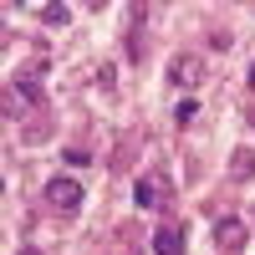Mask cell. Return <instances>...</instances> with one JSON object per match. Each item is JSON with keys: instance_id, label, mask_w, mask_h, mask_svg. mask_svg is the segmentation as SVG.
<instances>
[{"instance_id": "1", "label": "cell", "mask_w": 255, "mask_h": 255, "mask_svg": "<svg viewBox=\"0 0 255 255\" xmlns=\"http://www.w3.org/2000/svg\"><path fill=\"white\" fill-rule=\"evenodd\" d=\"M26 108H41V82L36 77H10L5 82V118H20Z\"/></svg>"}, {"instance_id": "2", "label": "cell", "mask_w": 255, "mask_h": 255, "mask_svg": "<svg viewBox=\"0 0 255 255\" xmlns=\"http://www.w3.org/2000/svg\"><path fill=\"white\" fill-rule=\"evenodd\" d=\"M245 240H250L245 220H235V215H220V220H215V245H220L225 255H240V250H245Z\"/></svg>"}, {"instance_id": "3", "label": "cell", "mask_w": 255, "mask_h": 255, "mask_svg": "<svg viewBox=\"0 0 255 255\" xmlns=\"http://www.w3.org/2000/svg\"><path fill=\"white\" fill-rule=\"evenodd\" d=\"M209 77V67H204V56H174L168 61V82H174V87H199V82Z\"/></svg>"}, {"instance_id": "4", "label": "cell", "mask_w": 255, "mask_h": 255, "mask_svg": "<svg viewBox=\"0 0 255 255\" xmlns=\"http://www.w3.org/2000/svg\"><path fill=\"white\" fill-rule=\"evenodd\" d=\"M46 204H56V209H82V184L77 179H46Z\"/></svg>"}, {"instance_id": "5", "label": "cell", "mask_w": 255, "mask_h": 255, "mask_svg": "<svg viewBox=\"0 0 255 255\" xmlns=\"http://www.w3.org/2000/svg\"><path fill=\"white\" fill-rule=\"evenodd\" d=\"M230 179H235V184L255 179V148H235V153H230Z\"/></svg>"}, {"instance_id": "6", "label": "cell", "mask_w": 255, "mask_h": 255, "mask_svg": "<svg viewBox=\"0 0 255 255\" xmlns=\"http://www.w3.org/2000/svg\"><path fill=\"white\" fill-rule=\"evenodd\" d=\"M153 250H158V255H184V230H174V225H163L158 235H153Z\"/></svg>"}, {"instance_id": "7", "label": "cell", "mask_w": 255, "mask_h": 255, "mask_svg": "<svg viewBox=\"0 0 255 255\" xmlns=\"http://www.w3.org/2000/svg\"><path fill=\"white\" fill-rule=\"evenodd\" d=\"M133 199H138V209H148V204H158V184H148V179H138V184H133Z\"/></svg>"}, {"instance_id": "8", "label": "cell", "mask_w": 255, "mask_h": 255, "mask_svg": "<svg viewBox=\"0 0 255 255\" xmlns=\"http://www.w3.org/2000/svg\"><path fill=\"white\" fill-rule=\"evenodd\" d=\"M41 20H46V26H67L72 10H67V5H46V10H41Z\"/></svg>"}, {"instance_id": "9", "label": "cell", "mask_w": 255, "mask_h": 255, "mask_svg": "<svg viewBox=\"0 0 255 255\" xmlns=\"http://www.w3.org/2000/svg\"><path fill=\"white\" fill-rule=\"evenodd\" d=\"M15 255H41V250H36V245H26V250H15Z\"/></svg>"}, {"instance_id": "10", "label": "cell", "mask_w": 255, "mask_h": 255, "mask_svg": "<svg viewBox=\"0 0 255 255\" xmlns=\"http://www.w3.org/2000/svg\"><path fill=\"white\" fill-rule=\"evenodd\" d=\"M250 87H255V67H250Z\"/></svg>"}]
</instances>
